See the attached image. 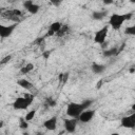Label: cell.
<instances>
[{
  "mask_svg": "<svg viewBox=\"0 0 135 135\" xmlns=\"http://www.w3.org/2000/svg\"><path fill=\"white\" fill-rule=\"evenodd\" d=\"M134 72H135V69L134 68H131L130 69V73H134Z\"/></svg>",
  "mask_w": 135,
  "mask_h": 135,
  "instance_id": "obj_30",
  "label": "cell"
},
{
  "mask_svg": "<svg viewBox=\"0 0 135 135\" xmlns=\"http://www.w3.org/2000/svg\"><path fill=\"white\" fill-rule=\"evenodd\" d=\"M94 115H95V111L94 110H88L86 109V110H84V111H82L80 113V115L78 116V120L83 122V123H86V122H90L93 119Z\"/></svg>",
  "mask_w": 135,
  "mask_h": 135,
  "instance_id": "obj_9",
  "label": "cell"
},
{
  "mask_svg": "<svg viewBox=\"0 0 135 135\" xmlns=\"http://www.w3.org/2000/svg\"><path fill=\"white\" fill-rule=\"evenodd\" d=\"M130 1H131L132 3H135V0H130Z\"/></svg>",
  "mask_w": 135,
  "mask_h": 135,
  "instance_id": "obj_32",
  "label": "cell"
},
{
  "mask_svg": "<svg viewBox=\"0 0 135 135\" xmlns=\"http://www.w3.org/2000/svg\"><path fill=\"white\" fill-rule=\"evenodd\" d=\"M5 9H6V7H0V16L2 15V13H3Z\"/></svg>",
  "mask_w": 135,
  "mask_h": 135,
  "instance_id": "obj_29",
  "label": "cell"
},
{
  "mask_svg": "<svg viewBox=\"0 0 135 135\" xmlns=\"http://www.w3.org/2000/svg\"><path fill=\"white\" fill-rule=\"evenodd\" d=\"M101 1H102L103 4H105V5H110V4L113 3V0H101Z\"/></svg>",
  "mask_w": 135,
  "mask_h": 135,
  "instance_id": "obj_27",
  "label": "cell"
},
{
  "mask_svg": "<svg viewBox=\"0 0 135 135\" xmlns=\"http://www.w3.org/2000/svg\"><path fill=\"white\" fill-rule=\"evenodd\" d=\"M19 128L20 129H27L28 128V121L24 119V117L19 118Z\"/></svg>",
  "mask_w": 135,
  "mask_h": 135,
  "instance_id": "obj_19",
  "label": "cell"
},
{
  "mask_svg": "<svg viewBox=\"0 0 135 135\" xmlns=\"http://www.w3.org/2000/svg\"><path fill=\"white\" fill-rule=\"evenodd\" d=\"M43 127L49 131H55L57 128V116H53L43 121Z\"/></svg>",
  "mask_w": 135,
  "mask_h": 135,
  "instance_id": "obj_11",
  "label": "cell"
},
{
  "mask_svg": "<svg viewBox=\"0 0 135 135\" xmlns=\"http://www.w3.org/2000/svg\"><path fill=\"white\" fill-rule=\"evenodd\" d=\"M102 83H103V81H102V80H99L98 83H97V89H99V88L102 85Z\"/></svg>",
  "mask_w": 135,
  "mask_h": 135,
  "instance_id": "obj_28",
  "label": "cell"
},
{
  "mask_svg": "<svg viewBox=\"0 0 135 135\" xmlns=\"http://www.w3.org/2000/svg\"><path fill=\"white\" fill-rule=\"evenodd\" d=\"M120 124L122 128L127 129H134L135 127V114H131L128 116H123L120 120Z\"/></svg>",
  "mask_w": 135,
  "mask_h": 135,
  "instance_id": "obj_8",
  "label": "cell"
},
{
  "mask_svg": "<svg viewBox=\"0 0 135 135\" xmlns=\"http://www.w3.org/2000/svg\"><path fill=\"white\" fill-rule=\"evenodd\" d=\"M17 25H18V22H15V23L9 24V25L0 24V37L3 39L9 37L14 33V31L17 28Z\"/></svg>",
  "mask_w": 135,
  "mask_h": 135,
  "instance_id": "obj_5",
  "label": "cell"
},
{
  "mask_svg": "<svg viewBox=\"0 0 135 135\" xmlns=\"http://www.w3.org/2000/svg\"><path fill=\"white\" fill-rule=\"evenodd\" d=\"M124 34L130 35V36H134L135 35V26L131 25V26H127L124 30Z\"/></svg>",
  "mask_w": 135,
  "mask_h": 135,
  "instance_id": "obj_20",
  "label": "cell"
},
{
  "mask_svg": "<svg viewBox=\"0 0 135 135\" xmlns=\"http://www.w3.org/2000/svg\"><path fill=\"white\" fill-rule=\"evenodd\" d=\"M78 123V118H65L63 120V127L68 133H74L76 131V127Z\"/></svg>",
  "mask_w": 135,
  "mask_h": 135,
  "instance_id": "obj_7",
  "label": "cell"
},
{
  "mask_svg": "<svg viewBox=\"0 0 135 135\" xmlns=\"http://www.w3.org/2000/svg\"><path fill=\"white\" fill-rule=\"evenodd\" d=\"M2 126H3V121H0V128H2Z\"/></svg>",
  "mask_w": 135,
  "mask_h": 135,
  "instance_id": "obj_31",
  "label": "cell"
},
{
  "mask_svg": "<svg viewBox=\"0 0 135 135\" xmlns=\"http://www.w3.org/2000/svg\"><path fill=\"white\" fill-rule=\"evenodd\" d=\"M108 15V11H95L92 13V19L93 20H97V21H100V20H103Z\"/></svg>",
  "mask_w": 135,
  "mask_h": 135,
  "instance_id": "obj_14",
  "label": "cell"
},
{
  "mask_svg": "<svg viewBox=\"0 0 135 135\" xmlns=\"http://www.w3.org/2000/svg\"><path fill=\"white\" fill-rule=\"evenodd\" d=\"M108 32H109V26L108 25H104L101 28H99L94 35V42L96 44H103L105 42Z\"/></svg>",
  "mask_w": 135,
  "mask_h": 135,
  "instance_id": "obj_4",
  "label": "cell"
},
{
  "mask_svg": "<svg viewBox=\"0 0 135 135\" xmlns=\"http://www.w3.org/2000/svg\"><path fill=\"white\" fill-rule=\"evenodd\" d=\"M11 58H12V55H7V56L3 57V59L0 61V64H5L6 62H8L11 60Z\"/></svg>",
  "mask_w": 135,
  "mask_h": 135,
  "instance_id": "obj_23",
  "label": "cell"
},
{
  "mask_svg": "<svg viewBox=\"0 0 135 135\" xmlns=\"http://www.w3.org/2000/svg\"><path fill=\"white\" fill-rule=\"evenodd\" d=\"M91 70L94 74H102L105 71V65L97 63V62H93L91 65Z\"/></svg>",
  "mask_w": 135,
  "mask_h": 135,
  "instance_id": "obj_15",
  "label": "cell"
},
{
  "mask_svg": "<svg viewBox=\"0 0 135 135\" xmlns=\"http://www.w3.org/2000/svg\"><path fill=\"white\" fill-rule=\"evenodd\" d=\"M132 16H133V13H127V14H112V15L110 16V19H109V24H110V26H111L113 30L117 31V30H119V28L122 26L123 22L127 21V20H130V19L132 18Z\"/></svg>",
  "mask_w": 135,
  "mask_h": 135,
  "instance_id": "obj_2",
  "label": "cell"
},
{
  "mask_svg": "<svg viewBox=\"0 0 135 135\" xmlns=\"http://www.w3.org/2000/svg\"><path fill=\"white\" fill-rule=\"evenodd\" d=\"M102 55H103L104 57H113V56H116V55H118V53H117V47L115 46V47H111V49L104 50V51L102 52Z\"/></svg>",
  "mask_w": 135,
  "mask_h": 135,
  "instance_id": "obj_16",
  "label": "cell"
},
{
  "mask_svg": "<svg viewBox=\"0 0 135 135\" xmlns=\"http://www.w3.org/2000/svg\"><path fill=\"white\" fill-rule=\"evenodd\" d=\"M20 16H21V11H19V9H17V8H13V9L6 8V9L2 13V15H1V17L5 18V19L14 20L15 22H18V17H20Z\"/></svg>",
  "mask_w": 135,
  "mask_h": 135,
  "instance_id": "obj_6",
  "label": "cell"
},
{
  "mask_svg": "<svg viewBox=\"0 0 135 135\" xmlns=\"http://www.w3.org/2000/svg\"><path fill=\"white\" fill-rule=\"evenodd\" d=\"M35 115H36V110H32V111H30V112L26 113L24 119H25L26 121H31V120L35 117Z\"/></svg>",
  "mask_w": 135,
  "mask_h": 135,
  "instance_id": "obj_21",
  "label": "cell"
},
{
  "mask_svg": "<svg viewBox=\"0 0 135 135\" xmlns=\"http://www.w3.org/2000/svg\"><path fill=\"white\" fill-rule=\"evenodd\" d=\"M34 96L31 94H24L23 97H18L15 99L13 102V108L14 110H26L33 102Z\"/></svg>",
  "mask_w": 135,
  "mask_h": 135,
  "instance_id": "obj_3",
  "label": "cell"
},
{
  "mask_svg": "<svg viewBox=\"0 0 135 135\" xmlns=\"http://www.w3.org/2000/svg\"><path fill=\"white\" fill-rule=\"evenodd\" d=\"M23 6H24V8H25L30 14H32V15L37 14V13L39 12V9H40V6H39L38 4H36V3H34L32 0H25V1L23 2Z\"/></svg>",
  "mask_w": 135,
  "mask_h": 135,
  "instance_id": "obj_10",
  "label": "cell"
},
{
  "mask_svg": "<svg viewBox=\"0 0 135 135\" xmlns=\"http://www.w3.org/2000/svg\"><path fill=\"white\" fill-rule=\"evenodd\" d=\"M92 103H93V100H91V99L83 100L80 103H78V102H70L68 104V108H66V115L70 116V117L78 118L80 113L82 111L89 109Z\"/></svg>",
  "mask_w": 135,
  "mask_h": 135,
  "instance_id": "obj_1",
  "label": "cell"
},
{
  "mask_svg": "<svg viewBox=\"0 0 135 135\" xmlns=\"http://www.w3.org/2000/svg\"><path fill=\"white\" fill-rule=\"evenodd\" d=\"M45 103H46V105L49 107V108H53V107H55L56 105V100L55 99H53L52 97H49L46 100H45Z\"/></svg>",
  "mask_w": 135,
  "mask_h": 135,
  "instance_id": "obj_22",
  "label": "cell"
},
{
  "mask_svg": "<svg viewBox=\"0 0 135 135\" xmlns=\"http://www.w3.org/2000/svg\"><path fill=\"white\" fill-rule=\"evenodd\" d=\"M50 2H51V4L54 5V6H59V5L63 2V0H50Z\"/></svg>",
  "mask_w": 135,
  "mask_h": 135,
  "instance_id": "obj_24",
  "label": "cell"
},
{
  "mask_svg": "<svg viewBox=\"0 0 135 135\" xmlns=\"http://www.w3.org/2000/svg\"><path fill=\"white\" fill-rule=\"evenodd\" d=\"M33 70H34V64L31 63V62H28V63H26L25 65H23V66L20 69V73H21L22 75H26V74H28L30 72H32Z\"/></svg>",
  "mask_w": 135,
  "mask_h": 135,
  "instance_id": "obj_17",
  "label": "cell"
},
{
  "mask_svg": "<svg viewBox=\"0 0 135 135\" xmlns=\"http://www.w3.org/2000/svg\"><path fill=\"white\" fill-rule=\"evenodd\" d=\"M50 55H51V51H47V52H43V53H42V56H43L45 59H47Z\"/></svg>",
  "mask_w": 135,
  "mask_h": 135,
  "instance_id": "obj_26",
  "label": "cell"
},
{
  "mask_svg": "<svg viewBox=\"0 0 135 135\" xmlns=\"http://www.w3.org/2000/svg\"><path fill=\"white\" fill-rule=\"evenodd\" d=\"M44 38H45V37H40V38L36 39V40L34 41V43H35V44H39V43H41V42L44 40Z\"/></svg>",
  "mask_w": 135,
  "mask_h": 135,
  "instance_id": "obj_25",
  "label": "cell"
},
{
  "mask_svg": "<svg viewBox=\"0 0 135 135\" xmlns=\"http://www.w3.org/2000/svg\"><path fill=\"white\" fill-rule=\"evenodd\" d=\"M61 26H62V23H61V22H59V21L53 22V23L50 25V27H49V30H47V32H46V35H45L44 37H49V36L56 35V33L61 28Z\"/></svg>",
  "mask_w": 135,
  "mask_h": 135,
  "instance_id": "obj_12",
  "label": "cell"
},
{
  "mask_svg": "<svg viewBox=\"0 0 135 135\" xmlns=\"http://www.w3.org/2000/svg\"><path fill=\"white\" fill-rule=\"evenodd\" d=\"M17 84H18L20 88H22V89H24V90H26V91H30V90L33 89L32 82L28 81V80L25 79V78H20V79H18V80H17Z\"/></svg>",
  "mask_w": 135,
  "mask_h": 135,
  "instance_id": "obj_13",
  "label": "cell"
},
{
  "mask_svg": "<svg viewBox=\"0 0 135 135\" xmlns=\"http://www.w3.org/2000/svg\"><path fill=\"white\" fill-rule=\"evenodd\" d=\"M68 32H69V25H66V24H62L61 28L56 33V35H57L58 37H62V36H64L65 34H68Z\"/></svg>",
  "mask_w": 135,
  "mask_h": 135,
  "instance_id": "obj_18",
  "label": "cell"
}]
</instances>
